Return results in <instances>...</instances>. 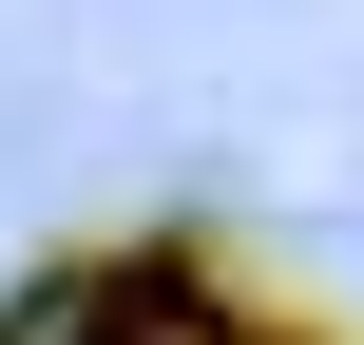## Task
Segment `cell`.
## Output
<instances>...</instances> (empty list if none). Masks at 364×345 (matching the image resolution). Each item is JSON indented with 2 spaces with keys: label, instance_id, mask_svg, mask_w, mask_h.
I'll use <instances>...</instances> for the list:
<instances>
[{
  "label": "cell",
  "instance_id": "obj_1",
  "mask_svg": "<svg viewBox=\"0 0 364 345\" xmlns=\"http://www.w3.org/2000/svg\"><path fill=\"white\" fill-rule=\"evenodd\" d=\"M0 345H288L211 250H134V269H96V288H58V307H19Z\"/></svg>",
  "mask_w": 364,
  "mask_h": 345
}]
</instances>
